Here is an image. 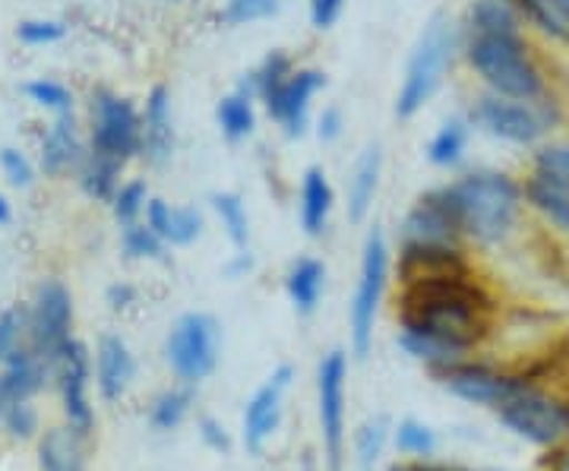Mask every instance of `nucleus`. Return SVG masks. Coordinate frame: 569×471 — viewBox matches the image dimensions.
<instances>
[{"mask_svg": "<svg viewBox=\"0 0 569 471\" xmlns=\"http://www.w3.org/2000/svg\"><path fill=\"white\" fill-rule=\"evenodd\" d=\"M387 440H389L387 418H373V421H367L365 428L358 431V437H355V450H358V462H361V469L370 471L373 465H377V459L383 455Z\"/></svg>", "mask_w": 569, "mask_h": 471, "instance_id": "nucleus-37", "label": "nucleus"}, {"mask_svg": "<svg viewBox=\"0 0 569 471\" xmlns=\"http://www.w3.org/2000/svg\"><path fill=\"white\" fill-rule=\"evenodd\" d=\"M209 203H212V212L222 226L224 238L234 244V250H247V244H250V212H247L241 193L222 190V193H212Z\"/></svg>", "mask_w": 569, "mask_h": 471, "instance_id": "nucleus-31", "label": "nucleus"}, {"mask_svg": "<svg viewBox=\"0 0 569 471\" xmlns=\"http://www.w3.org/2000/svg\"><path fill=\"white\" fill-rule=\"evenodd\" d=\"M553 471H569V452H563V455L557 459V465H553Z\"/></svg>", "mask_w": 569, "mask_h": 471, "instance_id": "nucleus-50", "label": "nucleus"}, {"mask_svg": "<svg viewBox=\"0 0 569 471\" xmlns=\"http://www.w3.org/2000/svg\"><path fill=\"white\" fill-rule=\"evenodd\" d=\"M149 187L146 181H123L114 197H111V212H114V222L121 228L137 226L146 219V206H149Z\"/></svg>", "mask_w": 569, "mask_h": 471, "instance_id": "nucleus-33", "label": "nucleus"}, {"mask_svg": "<svg viewBox=\"0 0 569 471\" xmlns=\"http://www.w3.org/2000/svg\"><path fill=\"white\" fill-rule=\"evenodd\" d=\"M22 92L36 108H44L51 114H70L73 111V92L58 80H48V77L29 80L22 86Z\"/></svg>", "mask_w": 569, "mask_h": 471, "instance_id": "nucleus-35", "label": "nucleus"}, {"mask_svg": "<svg viewBox=\"0 0 569 471\" xmlns=\"http://www.w3.org/2000/svg\"><path fill=\"white\" fill-rule=\"evenodd\" d=\"M526 190V206H531L538 216H545L557 231L569 234V181L550 178L541 171H529V178L522 181Z\"/></svg>", "mask_w": 569, "mask_h": 471, "instance_id": "nucleus-22", "label": "nucleus"}, {"mask_svg": "<svg viewBox=\"0 0 569 471\" xmlns=\"http://www.w3.org/2000/svg\"><path fill=\"white\" fill-rule=\"evenodd\" d=\"M563 3H567V7H569V0H563Z\"/></svg>", "mask_w": 569, "mask_h": 471, "instance_id": "nucleus-53", "label": "nucleus"}, {"mask_svg": "<svg viewBox=\"0 0 569 471\" xmlns=\"http://www.w3.org/2000/svg\"><path fill=\"white\" fill-rule=\"evenodd\" d=\"M216 127L224 143L238 146L253 137L257 130V99L247 96L244 89H234L216 104Z\"/></svg>", "mask_w": 569, "mask_h": 471, "instance_id": "nucleus-27", "label": "nucleus"}, {"mask_svg": "<svg viewBox=\"0 0 569 471\" xmlns=\"http://www.w3.org/2000/svg\"><path fill=\"white\" fill-rule=\"evenodd\" d=\"M130 301H133V288L130 285L108 288V304H111L114 310H123Z\"/></svg>", "mask_w": 569, "mask_h": 471, "instance_id": "nucleus-47", "label": "nucleus"}, {"mask_svg": "<svg viewBox=\"0 0 569 471\" xmlns=\"http://www.w3.org/2000/svg\"><path fill=\"white\" fill-rule=\"evenodd\" d=\"M250 269H253L250 253H247V250H238V253H234V260H231V267H228V275H231V279H241V275H247Z\"/></svg>", "mask_w": 569, "mask_h": 471, "instance_id": "nucleus-48", "label": "nucleus"}, {"mask_svg": "<svg viewBox=\"0 0 569 471\" xmlns=\"http://www.w3.org/2000/svg\"><path fill=\"white\" fill-rule=\"evenodd\" d=\"M468 121L475 130L488 133L493 140L519 149H535L545 143L550 130L563 123V104L553 96H545L538 102H522V99H507L481 92L478 99L468 104Z\"/></svg>", "mask_w": 569, "mask_h": 471, "instance_id": "nucleus-5", "label": "nucleus"}, {"mask_svg": "<svg viewBox=\"0 0 569 471\" xmlns=\"http://www.w3.org/2000/svg\"><path fill=\"white\" fill-rule=\"evenodd\" d=\"M471 130H475V127L468 121V114H449L447 121L433 130V137H430V143H427V162L433 164V168H440V171L459 168L462 159H466L468 143H471Z\"/></svg>", "mask_w": 569, "mask_h": 471, "instance_id": "nucleus-24", "label": "nucleus"}, {"mask_svg": "<svg viewBox=\"0 0 569 471\" xmlns=\"http://www.w3.org/2000/svg\"><path fill=\"white\" fill-rule=\"evenodd\" d=\"M443 187L462 238L478 247H497L519 228L526 209L522 181L500 168H475Z\"/></svg>", "mask_w": 569, "mask_h": 471, "instance_id": "nucleus-2", "label": "nucleus"}, {"mask_svg": "<svg viewBox=\"0 0 569 471\" xmlns=\"http://www.w3.org/2000/svg\"><path fill=\"white\" fill-rule=\"evenodd\" d=\"M346 3L348 0H307V13H310V26L313 29H332L336 22L342 20V13H346Z\"/></svg>", "mask_w": 569, "mask_h": 471, "instance_id": "nucleus-44", "label": "nucleus"}, {"mask_svg": "<svg viewBox=\"0 0 569 471\" xmlns=\"http://www.w3.org/2000/svg\"><path fill=\"white\" fill-rule=\"evenodd\" d=\"M346 380L348 358L342 349L323 354L317 368V399H320V428L329 471H342L346 455Z\"/></svg>", "mask_w": 569, "mask_h": 471, "instance_id": "nucleus-10", "label": "nucleus"}, {"mask_svg": "<svg viewBox=\"0 0 569 471\" xmlns=\"http://www.w3.org/2000/svg\"><path fill=\"white\" fill-rule=\"evenodd\" d=\"M526 26L569 48V7L563 0H509Z\"/></svg>", "mask_w": 569, "mask_h": 471, "instance_id": "nucleus-28", "label": "nucleus"}, {"mask_svg": "<svg viewBox=\"0 0 569 471\" xmlns=\"http://www.w3.org/2000/svg\"><path fill=\"white\" fill-rule=\"evenodd\" d=\"M531 171H541V174H550V178L569 181V140L535 146V152H531Z\"/></svg>", "mask_w": 569, "mask_h": 471, "instance_id": "nucleus-39", "label": "nucleus"}, {"mask_svg": "<svg viewBox=\"0 0 569 471\" xmlns=\"http://www.w3.org/2000/svg\"><path fill=\"white\" fill-rule=\"evenodd\" d=\"M443 377V387H447L452 395L466 399V402H475V405H503L512 392H519L529 380H516V377H507L500 370H490L485 364H452V368L437 370Z\"/></svg>", "mask_w": 569, "mask_h": 471, "instance_id": "nucleus-14", "label": "nucleus"}, {"mask_svg": "<svg viewBox=\"0 0 569 471\" xmlns=\"http://www.w3.org/2000/svg\"><path fill=\"white\" fill-rule=\"evenodd\" d=\"M121 247L123 253H127V260H162L164 247L168 244L142 219L137 226L121 228Z\"/></svg>", "mask_w": 569, "mask_h": 471, "instance_id": "nucleus-36", "label": "nucleus"}, {"mask_svg": "<svg viewBox=\"0 0 569 471\" xmlns=\"http://www.w3.org/2000/svg\"><path fill=\"white\" fill-rule=\"evenodd\" d=\"M336 209V190L320 164H310L301 178L298 190V222L305 228L307 238H320L329 226V216Z\"/></svg>", "mask_w": 569, "mask_h": 471, "instance_id": "nucleus-20", "label": "nucleus"}, {"mask_svg": "<svg viewBox=\"0 0 569 471\" xmlns=\"http://www.w3.org/2000/svg\"><path fill=\"white\" fill-rule=\"evenodd\" d=\"M70 327H73L70 291L58 279L41 282L32 310H29V332H32V349L48 368L54 364V358L70 342Z\"/></svg>", "mask_w": 569, "mask_h": 471, "instance_id": "nucleus-12", "label": "nucleus"}, {"mask_svg": "<svg viewBox=\"0 0 569 471\" xmlns=\"http://www.w3.org/2000/svg\"><path fill=\"white\" fill-rule=\"evenodd\" d=\"M190 402H193L190 390L162 392V395L156 399V405H152V424H156L159 431H171V428H178V424L183 421V414L190 411Z\"/></svg>", "mask_w": 569, "mask_h": 471, "instance_id": "nucleus-38", "label": "nucleus"}, {"mask_svg": "<svg viewBox=\"0 0 569 471\" xmlns=\"http://www.w3.org/2000/svg\"><path fill=\"white\" fill-rule=\"evenodd\" d=\"M63 22L58 20H22L17 26V39L29 48H44V44H54L63 39Z\"/></svg>", "mask_w": 569, "mask_h": 471, "instance_id": "nucleus-41", "label": "nucleus"}, {"mask_svg": "<svg viewBox=\"0 0 569 471\" xmlns=\"http://www.w3.org/2000/svg\"><path fill=\"white\" fill-rule=\"evenodd\" d=\"M389 282V241L383 228H370L361 247V269L355 298L348 304V329H351V349L358 358H367L373 349V327L383 304Z\"/></svg>", "mask_w": 569, "mask_h": 471, "instance_id": "nucleus-7", "label": "nucleus"}, {"mask_svg": "<svg viewBox=\"0 0 569 471\" xmlns=\"http://www.w3.org/2000/svg\"><path fill=\"white\" fill-rule=\"evenodd\" d=\"M142 152V111L118 92L99 89L89 102V146L86 156L127 168Z\"/></svg>", "mask_w": 569, "mask_h": 471, "instance_id": "nucleus-6", "label": "nucleus"}, {"mask_svg": "<svg viewBox=\"0 0 569 471\" xmlns=\"http://www.w3.org/2000/svg\"><path fill=\"white\" fill-rule=\"evenodd\" d=\"M26 354H36L29 332V310L13 308L0 313V364H10Z\"/></svg>", "mask_w": 569, "mask_h": 471, "instance_id": "nucleus-32", "label": "nucleus"}, {"mask_svg": "<svg viewBox=\"0 0 569 471\" xmlns=\"http://www.w3.org/2000/svg\"><path fill=\"white\" fill-rule=\"evenodd\" d=\"M51 370L58 373V387H61L63 411L70 418V428H77L80 433H89L92 428V409L86 399V387H89V354L80 342H67L61 354L54 358Z\"/></svg>", "mask_w": 569, "mask_h": 471, "instance_id": "nucleus-16", "label": "nucleus"}, {"mask_svg": "<svg viewBox=\"0 0 569 471\" xmlns=\"http://www.w3.org/2000/svg\"><path fill=\"white\" fill-rule=\"evenodd\" d=\"M3 421H7V428L17 437H29V433L36 431V411H32L29 402H20V405L3 411Z\"/></svg>", "mask_w": 569, "mask_h": 471, "instance_id": "nucleus-45", "label": "nucleus"}, {"mask_svg": "<svg viewBox=\"0 0 569 471\" xmlns=\"http://www.w3.org/2000/svg\"><path fill=\"white\" fill-rule=\"evenodd\" d=\"M497 411L509 431L538 447H553L569 437V405L550 399L548 392L535 390L531 383L512 392L503 405H497Z\"/></svg>", "mask_w": 569, "mask_h": 471, "instance_id": "nucleus-9", "label": "nucleus"}, {"mask_svg": "<svg viewBox=\"0 0 569 471\" xmlns=\"http://www.w3.org/2000/svg\"><path fill=\"white\" fill-rule=\"evenodd\" d=\"M7 219H10V203H7V200L0 197V226H3Z\"/></svg>", "mask_w": 569, "mask_h": 471, "instance_id": "nucleus-49", "label": "nucleus"}, {"mask_svg": "<svg viewBox=\"0 0 569 471\" xmlns=\"http://www.w3.org/2000/svg\"><path fill=\"white\" fill-rule=\"evenodd\" d=\"M493 310L485 285H478L468 269H459L402 282L396 317L399 332L433 339L466 358L490 335Z\"/></svg>", "mask_w": 569, "mask_h": 471, "instance_id": "nucleus-1", "label": "nucleus"}, {"mask_svg": "<svg viewBox=\"0 0 569 471\" xmlns=\"http://www.w3.org/2000/svg\"><path fill=\"white\" fill-rule=\"evenodd\" d=\"M279 10H282V0H224L219 20L231 29H241V26L272 20Z\"/></svg>", "mask_w": 569, "mask_h": 471, "instance_id": "nucleus-34", "label": "nucleus"}, {"mask_svg": "<svg viewBox=\"0 0 569 471\" xmlns=\"http://www.w3.org/2000/svg\"><path fill=\"white\" fill-rule=\"evenodd\" d=\"M200 433H203V440L209 443V447H212V450L224 452L228 447H231V440H228L224 428H219V424H216L212 418H203V421H200Z\"/></svg>", "mask_w": 569, "mask_h": 471, "instance_id": "nucleus-46", "label": "nucleus"}, {"mask_svg": "<svg viewBox=\"0 0 569 471\" xmlns=\"http://www.w3.org/2000/svg\"><path fill=\"white\" fill-rule=\"evenodd\" d=\"M389 471H415V465H411V469H389Z\"/></svg>", "mask_w": 569, "mask_h": 471, "instance_id": "nucleus-52", "label": "nucleus"}, {"mask_svg": "<svg viewBox=\"0 0 569 471\" xmlns=\"http://www.w3.org/2000/svg\"><path fill=\"white\" fill-rule=\"evenodd\" d=\"M305 471H317V465H313V459H310V452H307V459H305Z\"/></svg>", "mask_w": 569, "mask_h": 471, "instance_id": "nucleus-51", "label": "nucleus"}, {"mask_svg": "<svg viewBox=\"0 0 569 471\" xmlns=\"http://www.w3.org/2000/svg\"><path fill=\"white\" fill-rule=\"evenodd\" d=\"M295 58L282 51V48H276V51H269L263 61L257 63L250 73H244V80L238 82V89H244L247 96H253L257 102L263 99L266 92H272L279 82H284L291 73H295Z\"/></svg>", "mask_w": 569, "mask_h": 471, "instance_id": "nucleus-30", "label": "nucleus"}, {"mask_svg": "<svg viewBox=\"0 0 569 471\" xmlns=\"http://www.w3.org/2000/svg\"><path fill=\"white\" fill-rule=\"evenodd\" d=\"M326 288V263L317 257H298L288 275H284V291H288V301L295 304L298 313L310 317L313 310L320 308V298H323Z\"/></svg>", "mask_w": 569, "mask_h": 471, "instance_id": "nucleus-25", "label": "nucleus"}, {"mask_svg": "<svg viewBox=\"0 0 569 471\" xmlns=\"http://www.w3.org/2000/svg\"><path fill=\"white\" fill-rule=\"evenodd\" d=\"M164 358L174 377L190 383H203L219 368V323L209 313H183L168 332Z\"/></svg>", "mask_w": 569, "mask_h": 471, "instance_id": "nucleus-8", "label": "nucleus"}, {"mask_svg": "<svg viewBox=\"0 0 569 471\" xmlns=\"http://www.w3.org/2000/svg\"><path fill=\"white\" fill-rule=\"evenodd\" d=\"M0 171H3V178L13 187H29L32 184V178H36L32 162L22 156L20 149H13V146H3V149H0Z\"/></svg>", "mask_w": 569, "mask_h": 471, "instance_id": "nucleus-42", "label": "nucleus"}, {"mask_svg": "<svg viewBox=\"0 0 569 471\" xmlns=\"http://www.w3.org/2000/svg\"><path fill=\"white\" fill-rule=\"evenodd\" d=\"M146 226L152 228L168 247H190L203 238L206 219L197 206H174L152 197L146 206Z\"/></svg>", "mask_w": 569, "mask_h": 471, "instance_id": "nucleus-18", "label": "nucleus"}, {"mask_svg": "<svg viewBox=\"0 0 569 471\" xmlns=\"http://www.w3.org/2000/svg\"><path fill=\"white\" fill-rule=\"evenodd\" d=\"M396 447H399V452H406V455H430V452L437 450V437H433V431L427 428V424H421V421H402L399 428H396Z\"/></svg>", "mask_w": 569, "mask_h": 471, "instance_id": "nucleus-40", "label": "nucleus"}, {"mask_svg": "<svg viewBox=\"0 0 569 471\" xmlns=\"http://www.w3.org/2000/svg\"><path fill=\"white\" fill-rule=\"evenodd\" d=\"M456 54H462V26H456L443 13L430 17L418 41H415L411 54H408L406 77H402L399 92H396L392 114L399 121H411L415 114L425 111V104L443 86V77L456 61Z\"/></svg>", "mask_w": 569, "mask_h": 471, "instance_id": "nucleus-4", "label": "nucleus"}, {"mask_svg": "<svg viewBox=\"0 0 569 471\" xmlns=\"http://www.w3.org/2000/svg\"><path fill=\"white\" fill-rule=\"evenodd\" d=\"M380 181H383V146L370 143L358 156L348 178V219L351 222H365L380 193Z\"/></svg>", "mask_w": 569, "mask_h": 471, "instance_id": "nucleus-21", "label": "nucleus"}, {"mask_svg": "<svg viewBox=\"0 0 569 471\" xmlns=\"http://www.w3.org/2000/svg\"><path fill=\"white\" fill-rule=\"evenodd\" d=\"M295 380V370L282 364L276 368L260 390L253 392V399L247 402L244 409V447L250 452H263L266 440L276 433L279 421H282V402L284 392L291 387Z\"/></svg>", "mask_w": 569, "mask_h": 471, "instance_id": "nucleus-15", "label": "nucleus"}, {"mask_svg": "<svg viewBox=\"0 0 569 471\" xmlns=\"http://www.w3.org/2000/svg\"><path fill=\"white\" fill-rule=\"evenodd\" d=\"M133 354L127 349V342L118 335H104L99 342V354H96V377H99V390L104 399H121L130 380H133Z\"/></svg>", "mask_w": 569, "mask_h": 471, "instance_id": "nucleus-23", "label": "nucleus"}, {"mask_svg": "<svg viewBox=\"0 0 569 471\" xmlns=\"http://www.w3.org/2000/svg\"><path fill=\"white\" fill-rule=\"evenodd\" d=\"M462 61L485 86V92L538 102L550 92L545 67L538 63L522 32L462 36Z\"/></svg>", "mask_w": 569, "mask_h": 471, "instance_id": "nucleus-3", "label": "nucleus"}, {"mask_svg": "<svg viewBox=\"0 0 569 471\" xmlns=\"http://www.w3.org/2000/svg\"><path fill=\"white\" fill-rule=\"evenodd\" d=\"M399 244L415 247H462L466 238L459 231V222L449 209L443 187H433L421 193L415 206L406 212L399 228Z\"/></svg>", "mask_w": 569, "mask_h": 471, "instance_id": "nucleus-13", "label": "nucleus"}, {"mask_svg": "<svg viewBox=\"0 0 569 471\" xmlns=\"http://www.w3.org/2000/svg\"><path fill=\"white\" fill-rule=\"evenodd\" d=\"M522 29L526 22L509 0H471L462 17V36H500Z\"/></svg>", "mask_w": 569, "mask_h": 471, "instance_id": "nucleus-26", "label": "nucleus"}, {"mask_svg": "<svg viewBox=\"0 0 569 471\" xmlns=\"http://www.w3.org/2000/svg\"><path fill=\"white\" fill-rule=\"evenodd\" d=\"M326 89V73L320 67H295V73L279 82L272 92H266L260 104L276 121L288 140H301L310 130V114H313V99Z\"/></svg>", "mask_w": 569, "mask_h": 471, "instance_id": "nucleus-11", "label": "nucleus"}, {"mask_svg": "<svg viewBox=\"0 0 569 471\" xmlns=\"http://www.w3.org/2000/svg\"><path fill=\"white\" fill-rule=\"evenodd\" d=\"M82 433L77 428H54L39 447L41 471H82Z\"/></svg>", "mask_w": 569, "mask_h": 471, "instance_id": "nucleus-29", "label": "nucleus"}, {"mask_svg": "<svg viewBox=\"0 0 569 471\" xmlns=\"http://www.w3.org/2000/svg\"><path fill=\"white\" fill-rule=\"evenodd\" d=\"M313 130H317V140L323 146L342 140V133H346V114H342V108L339 104H326L323 111L317 114V121H313Z\"/></svg>", "mask_w": 569, "mask_h": 471, "instance_id": "nucleus-43", "label": "nucleus"}, {"mask_svg": "<svg viewBox=\"0 0 569 471\" xmlns=\"http://www.w3.org/2000/svg\"><path fill=\"white\" fill-rule=\"evenodd\" d=\"M152 168H162L174 159V111L168 86H152L142 108V152Z\"/></svg>", "mask_w": 569, "mask_h": 471, "instance_id": "nucleus-17", "label": "nucleus"}, {"mask_svg": "<svg viewBox=\"0 0 569 471\" xmlns=\"http://www.w3.org/2000/svg\"><path fill=\"white\" fill-rule=\"evenodd\" d=\"M86 159V146L80 140V130L73 114H58L54 123L48 127L44 140H41V168L51 178H61L67 171H80Z\"/></svg>", "mask_w": 569, "mask_h": 471, "instance_id": "nucleus-19", "label": "nucleus"}]
</instances>
